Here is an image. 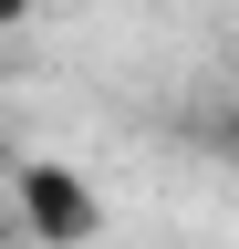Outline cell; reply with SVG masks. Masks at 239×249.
I'll return each instance as SVG.
<instances>
[{
  "label": "cell",
  "instance_id": "obj_1",
  "mask_svg": "<svg viewBox=\"0 0 239 249\" xmlns=\"http://www.w3.org/2000/svg\"><path fill=\"white\" fill-rule=\"evenodd\" d=\"M11 208H21V229H32L42 249H83V239H104V197H94V177L52 166V156H32V166L11 177Z\"/></svg>",
  "mask_w": 239,
  "mask_h": 249
},
{
  "label": "cell",
  "instance_id": "obj_2",
  "mask_svg": "<svg viewBox=\"0 0 239 249\" xmlns=\"http://www.w3.org/2000/svg\"><path fill=\"white\" fill-rule=\"evenodd\" d=\"M42 11V0H0V31H21V21H32Z\"/></svg>",
  "mask_w": 239,
  "mask_h": 249
}]
</instances>
